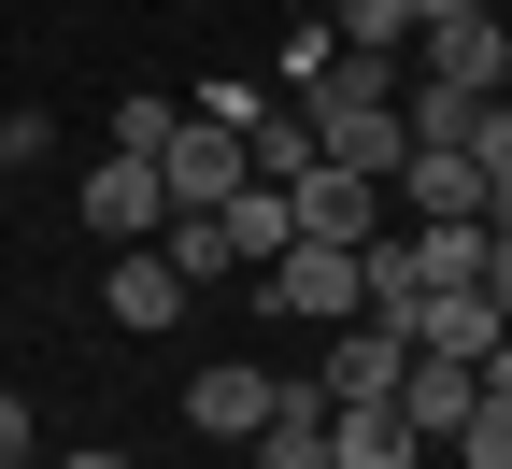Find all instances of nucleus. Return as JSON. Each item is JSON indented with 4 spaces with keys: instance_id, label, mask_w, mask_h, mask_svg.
Returning a JSON list of instances; mask_svg holds the SVG:
<instances>
[{
    "instance_id": "11",
    "label": "nucleus",
    "mask_w": 512,
    "mask_h": 469,
    "mask_svg": "<svg viewBox=\"0 0 512 469\" xmlns=\"http://www.w3.org/2000/svg\"><path fill=\"white\" fill-rule=\"evenodd\" d=\"M328 469H427V441L399 427V398H356V413H328Z\"/></svg>"
},
{
    "instance_id": "10",
    "label": "nucleus",
    "mask_w": 512,
    "mask_h": 469,
    "mask_svg": "<svg viewBox=\"0 0 512 469\" xmlns=\"http://www.w3.org/2000/svg\"><path fill=\"white\" fill-rule=\"evenodd\" d=\"M470 398H484V384H470L456 356H413V370H399V427H413V441L441 455V441H456V427H470Z\"/></svg>"
},
{
    "instance_id": "16",
    "label": "nucleus",
    "mask_w": 512,
    "mask_h": 469,
    "mask_svg": "<svg viewBox=\"0 0 512 469\" xmlns=\"http://www.w3.org/2000/svg\"><path fill=\"white\" fill-rule=\"evenodd\" d=\"M328 57H342V29H328V15H299V29H285V86H313Z\"/></svg>"
},
{
    "instance_id": "22",
    "label": "nucleus",
    "mask_w": 512,
    "mask_h": 469,
    "mask_svg": "<svg viewBox=\"0 0 512 469\" xmlns=\"http://www.w3.org/2000/svg\"><path fill=\"white\" fill-rule=\"evenodd\" d=\"M0 469H43V455H0Z\"/></svg>"
},
{
    "instance_id": "7",
    "label": "nucleus",
    "mask_w": 512,
    "mask_h": 469,
    "mask_svg": "<svg viewBox=\"0 0 512 469\" xmlns=\"http://www.w3.org/2000/svg\"><path fill=\"white\" fill-rule=\"evenodd\" d=\"M427 86L498 100V86H512V29H498V15H441V29H427Z\"/></svg>"
},
{
    "instance_id": "19",
    "label": "nucleus",
    "mask_w": 512,
    "mask_h": 469,
    "mask_svg": "<svg viewBox=\"0 0 512 469\" xmlns=\"http://www.w3.org/2000/svg\"><path fill=\"white\" fill-rule=\"evenodd\" d=\"M441 15H498V0H413V29H441Z\"/></svg>"
},
{
    "instance_id": "2",
    "label": "nucleus",
    "mask_w": 512,
    "mask_h": 469,
    "mask_svg": "<svg viewBox=\"0 0 512 469\" xmlns=\"http://www.w3.org/2000/svg\"><path fill=\"white\" fill-rule=\"evenodd\" d=\"M285 214H299V242H342V256H356V242H384V185H370V171H328V157H313V171L285 185Z\"/></svg>"
},
{
    "instance_id": "9",
    "label": "nucleus",
    "mask_w": 512,
    "mask_h": 469,
    "mask_svg": "<svg viewBox=\"0 0 512 469\" xmlns=\"http://www.w3.org/2000/svg\"><path fill=\"white\" fill-rule=\"evenodd\" d=\"M256 469H328V398H313L299 370L271 384V413H256Z\"/></svg>"
},
{
    "instance_id": "17",
    "label": "nucleus",
    "mask_w": 512,
    "mask_h": 469,
    "mask_svg": "<svg viewBox=\"0 0 512 469\" xmlns=\"http://www.w3.org/2000/svg\"><path fill=\"white\" fill-rule=\"evenodd\" d=\"M484 299H498V327H512V228H484V271H470Z\"/></svg>"
},
{
    "instance_id": "5",
    "label": "nucleus",
    "mask_w": 512,
    "mask_h": 469,
    "mask_svg": "<svg viewBox=\"0 0 512 469\" xmlns=\"http://www.w3.org/2000/svg\"><path fill=\"white\" fill-rule=\"evenodd\" d=\"M157 228H171L157 157H100V171H86V242H157Z\"/></svg>"
},
{
    "instance_id": "14",
    "label": "nucleus",
    "mask_w": 512,
    "mask_h": 469,
    "mask_svg": "<svg viewBox=\"0 0 512 469\" xmlns=\"http://www.w3.org/2000/svg\"><path fill=\"white\" fill-rule=\"evenodd\" d=\"M328 29L370 43V57H399V43H413V0H328Z\"/></svg>"
},
{
    "instance_id": "20",
    "label": "nucleus",
    "mask_w": 512,
    "mask_h": 469,
    "mask_svg": "<svg viewBox=\"0 0 512 469\" xmlns=\"http://www.w3.org/2000/svg\"><path fill=\"white\" fill-rule=\"evenodd\" d=\"M0 185H15V114H0Z\"/></svg>"
},
{
    "instance_id": "8",
    "label": "nucleus",
    "mask_w": 512,
    "mask_h": 469,
    "mask_svg": "<svg viewBox=\"0 0 512 469\" xmlns=\"http://www.w3.org/2000/svg\"><path fill=\"white\" fill-rule=\"evenodd\" d=\"M271 384H285V370H256V356H214L200 384H185V427H200V441H256V413H271Z\"/></svg>"
},
{
    "instance_id": "21",
    "label": "nucleus",
    "mask_w": 512,
    "mask_h": 469,
    "mask_svg": "<svg viewBox=\"0 0 512 469\" xmlns=\"http://www.w3.org/2000/svg\"><path fill=\"white\" fill-rule=\"evenodd\" d=\"M72 469H128V455H72Z\"/></svg>"
},
{
    "instance_id": "3",
    "label": "nucleus",
    "mask_w": 512,
    "mask_h": 469,
    "mask_svg": "<svg viewBox=\"0 0 512 469\" xmlns=\"http://www.w3.org/2000/svg\"><path fill=\"white\" fill-rule=\"evenodd\" d=\"M157 185H171V214H214V199L242 185V128H214V114H185L171 143H157Z\"/></svg>"
},
{
    "instance_id": "15",
    "label": "nucleus",
    "mask_w": 512,
    "mask_h": 469,
    "mask_svg": "<svg viewBox=\"0 0 512 469\" xmlns=\"http://www.w3.org/2000/svg\"><path fill=\"white\" fill-rule=\"evenodd\" d=\"M441 455H456V469H512V413H498V398H470V427L441 441Z\"/></svg>"
},
{
    "instance_id": "6",
    "label": "nucleus",
    "mask_w": 512,
    "mask_h": 469,
    "mask_svg": "<svg viewBox=\"0 0 512 469\" xmlns=\"http://www.w3.org/2000/svg\"><path fill=\"white\" fill-rule=\"evenodd\" d=\"M100 313H114V327H143V342H157V327H185L200 299H185V271H171L157 242H114V271H100Z\"/></svg>"
},
{
    "instance_id": "13",
    "label": "nucleus",
    "mask_w": 512,
    "mask_h": 469,
    "mask_svg": "<svg viewBox=\"0 0 512 469\" xmlns=\"http://www.w3.org/2000/svg\"><path fill=\"white\" fill-rule=\"evenodd\" d=\"M171 128H185V100H114L100 114V157H157Z\"/></svg>"
},
{
    "instance_id": "1",
    "label": "nucleus",
    "mask_w": 512,
    "mask_h": 469,
    "mask_svg": "<svg viewBox=\"0 0 512 469\" xmlns=\"http://www.w3.org/2000/svg\"><path fill=\"white\" fill-rule=\"evenodd\" d=\"M399 370H413V327H384V313L313 327V398H328V413H356V398H399Z\"/></svg>"
},
{
    "instance_id": "4",
    "label": "nucleus",
    "mask_w": 512,
    "mask_h": 469,
    "mask_svg": "<svg viewBox=\"0 0 512 469\" xmlns=\"http://www.w3.org/2000/svg\"><path fill=\"white\" fill-rule=\"evenodd\" d=\"M256 299H271V313H313V327H342V313H356V256H342V242H285L271 271H256Z\"/></svg>"
},
{
    "instance_id": "12",
    "label": "nucleus",
    "mask_w": 512,
    "mask_h": 469,
    "mask_svg": "<svg viewBox=\"0 0 512 469\" xmlns=\"http://www.w3.org/2000/svg\"><path fill=\"white\" fill-rule=\"evenodd\" d=\"M157 256H171V271H185V299H200V285H228V271H242V256H228V228H214V214H171V228H157Z\"/></svg>"
},
{
    "instance_id": "18",
    "label": "nucleus",
    "mask_w": 512,
    "mask_h": 469,
    "mask_svg": "<svg viewBox=\"0 0 512 469\" xmlns=\"http://www.w3.org/2000/svg\"><path fill=\"white\" fill-rule=\"evenodd\" d=\"M0 455H29V398L15 384H0Z\"/></svg>"
}]
</instances>
